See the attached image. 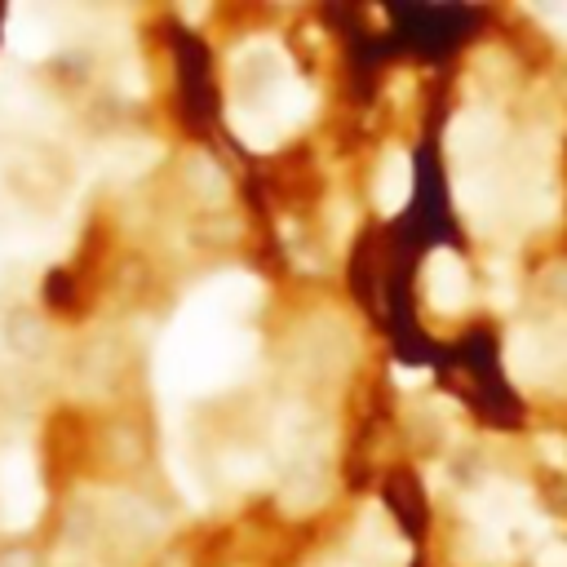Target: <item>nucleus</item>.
I'll return each instance as SVG.
<instances>
[{
  "label": "nucleus",
  "mask_w": 567,
  "mask_h": 567,
  "mask_svg": "<svg viewBox=\"0 0 567 567\" xmlns=\"http://www.w3.org/2000/svg\"><path fill=\"white\" fill-rule=\"evenodd\" d=\"M394 381H399V386H426L430 373H426V368H394Z\"/></svg>",
  "instance_id": "1a4fd4ad"
},
{
  "label": "nucleus",
  "mask_w": 567,
  "mask_h": 567,
  "mask_svg": "<svg viewBox=\"0 0 567 567\" xmlns=\"http://www.w3.org/2000/svg\"><path fill=\"white\" fill-rule=\"evenodd\" d=\"M413 178H417L413 155L399 151V146H390L386 160H381V169H377V187H373L377 209H381L386 217H394L399 209H409V200H413Z\"/></svg>",
  "instance_id": "423d86ee"
},
{
  "label": "nucleus",
  "mask_w": 567,
  "mask_h": 567,
  "mask_svg": "<svg viewBox=\"0 0 567 567\" xmlns=\"http://www.w3.org/2000/svg\"><path fill=\"white\" fill-rule=\"evenodd\" d=\"M506 368L519 386H563L567 381V329H519L506 346Z\"/></svg>",
  "instance_id": "f03ea898"
},
{
  "label": "nucleus",
  "mask_w": 567,
  "mask_h": 567,
  "mask_svg": "<svg viewBox=\"0 0 567 567\" xmlns=\"http://www.w3.org/2000/svg\"><path fill=\"white\" fill-rule=\"evenodd\" d=\"M262 297L253 275H217L209 280L174 319L169 338L155 351V390L169 399L209 394L239 377H249L258 359V338L235 329L239 315H249Z\"/></svg>",
  "instance_id": "f257e3e1"
},
{
  "label": "nucleus",
  "mask_w": 567,
  "mask_h": 567,
  "mask_svg": "<svg viewBox=\"0 0 567 567\" xmlns=\"http://www.w3.org/2000/svg\"><path fill=\"white\" fill-rule=\"evenodd\" d=\"M470 519L479 523L483 541L497 545L501 558H506V541H510L515 532H523V528L536 523L532 497H528L523 488H510V483H488V488H483V493L470 501Z\"/></svg>",
  "instance_id": "20e7f679"
},
{
  "label": "nucleus",
  "mask_w": 567,
  "mask_h": 567,
  "mask_svg": "<svg viewBox=\"0 0 567 567\" xmlns=\"http://www.w3.org/2000/svg\"><path fill=\"white\" fill-rule=\"evenodd\" d=\"M10 45H14L23 58L49 54V45H54V14L40 10V5H19V10L10 14Z\"/></svg>",
  "instance_id": "0eeeda50"
},
{
  "label": "nucleus",
  "mask_w": 567,
  "mask_h": 567,
  "mask_svg": "<svg viewBox=\"0 0 567 567\" xmlns=\"http://www.w3.org/2000/svg\"><path fill=\"white\" fill-rule=\"evenodd\" d=\"M536 567H567V545H545L541 550V558H536Z\"/></svg>",
  "instance_id": "6e6552de"
},
{
  "label": "nucleus",
  "mask_w": 567,
  "mask_h": 567,
  "mask_svg": "<svg viewBox=\"0 0 567 567\" xmlns=\"http://www.w3.org/2000/svg\"><path fill=\"white\" fill-rule=\"evenodd\" d=\"M541 452H545V457H554V461H567V448H563L558 439H541Z\"/></svg>",
  "instance_id": "9d476101"
},
{
  "label": "nucleus",
  "mask_w": 567,
  "mask_h": 567,
  "mask_svg": "<svg viewBox=\"0 0 567 567\" xmlns=\"http://www.w3.org/2000/svg\"><path fill=\"white\" fill-rule=\"evenodd\" d=\"M40 506H45V488H40V470L32 452L10 448L0 457V519H5V528L23 532L40 519Z\"/></svg>",
  "instance_id": "7ed1b4c3"
},
{
  "label": "nucleus",
  "mask_w": 567,
  "mask_h": 567,
  "mask_svg": "<svg viewBox=\"0 0 567 567\" xmlns=\"http://www.w3.org/2000/svg\"><path fill=\"white\" fill-rule=\"evenodd\" d=\"M426 293H430V306L439 315L465 310V302H470V275H465V262L452 249L430 253V262H426Z\"/></svg>",
  "instance_id": "39448f33"
}]
</instances>
